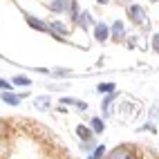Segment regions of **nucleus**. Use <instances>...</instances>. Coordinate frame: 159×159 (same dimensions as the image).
<instances>
[{"label": "nucleus", "mask_w": 159, "mask_h": 159, "mask_svg": "<svg viewBox=\"0 0 159 159\" xmlns=\"http://www.w3.org/2000/svg\"><path fill=\"white\" fill-rule=\"evenodd\" d=\"M128 18L132 20L134 25H141V27H146V25H148L146 14H143V9H141L139 5H130V7H128Z\"/></svg>", "instance_id": "2"}, {"label": "nucleus", "mask_w": 159, "mask_h": 159, "mask_svg": "<svg viewBox=\"0 0 159 159\" xmlns=\"http://www.w3.org/2000/svg\"><path fill=\"white\" fill-rule=\"evenodd\" d=\"M90 159H92V157H90Z\"/></svg>", "instance_id": "20"}, {"label": "nucleus", "mask_w": 159, "mask_h": 159, "mask_svg": "<svg viewBox=\"0 0 159 159\" xmlns=\"http://www.w3.org/2000/svg\"><path fill=\"white\" fill-rule=\"evenodd\" d=\"M0 99H2L5 103H9V105H18L20 103V94H14V92H2V94H0Z\"/></svg>", "instance_id": "8"}, {"label": "nucleus", "mask_w": 159, "mask_h": 159, "mask_svg": "<svg viewBox=\"0 0 159 159\" xmlns=\"http://www.w3.org/2000/svg\"><path fill=\"white\" fill-rule=\"evenodd\" d=\"M90 128H92V132H103V130H105V123H103V119L94 116V119L90 121Z\"/></svg>", "instance_id": "9"}, {"label": "nucleus", "mask_w": 159, "mask_h": 159, "mask_svg": "<svg viewBox=\"0 0 159 159\" xmlns=\"http://www.w3.org/2000/svg\"><path fill=\"white\" fill-rule=\"evenodd\" d=\"M94 38H97L99 43H105V40L110 38V29H108V25L99 23L97 27H94Z\"/></svg>", "instance_id": "3"}, {"label": "nucleus", "mask_w": 159, "mask_h": 159, "mask_svg": "<svg viewBox=\"0 0 159 159\" xmlns=\"http://www.w3.org/2000/svg\"><path fill=\"white\" fill-rule=\"evenodd\" d=\"M108 159H137V148L123 143V146H119V148H114V150H110Z\"/></svg>", "instance_id": "1"}, {"label": "nucleus", "mask_w": 159, "mask_h": 159, "mask_svg": "<svg viewBox=\"0 0 159 159\" xmlns=\"http://www.w3.org/2000/svg\"><path fill=\"white\" fill-rule=\"evenodd\" d=\"M79 25H81V27H88V25H92V18H90V14H88V11H83V14L79 16Z\"/></svg>", "instance_id": "13"}, {"label": "nucleus", "mask_w": 159, "mask_h": 159, "mask_svg": "<svg viewBox=\"0 0 159 159\" xmlns=\"http://www.w3.org/2000/svg\"><path fill=\"white\" fill-rule=\"evenodd\" d=\"M49 9L54 14H61V11H67L70 9V0H54V2L49 5Z\"/></svg>", "instance_id": "6"}, {"label": "nucleus", "mask_w": 159, "mask_h": 159, "mask_svg": "<svg viewBox=\"0 0 159 159\" xmlns=\"http://www.w3.org/2000/svg\"><path fill=\"white\" fill-rule=\"evenodd\" d=\"M76 134H79V139L83 141H92V128H88V125H76Z\"/></svg>", "instance_id": "7"}, {"label": "nucleus", "mask_w": 159, "mask_h": 159, "mask_svg": "<svg viewBox=\"0 0 159 159\" xmlns=\"http://www.w3.org/2000/svg\"><path fill=\"white\" fill-rule=\"evenodd\" d=\"M114 88H116L114 83H99V88H97V90H99V92H105V94H112Z\"/></svg>", "instance_id": "11"}, {"label": "nucleus", "mask_w": 159, "mask_h": 159, "mask_svg": "<svg viewBox=\"0 0 159 159\" xmlns=\"http://www.w3.org/2000/svg\"><path fill=\"white\" fill-rule=\"evenodd\" d=\"M27 18V25H31L34 29H38V31H47L49 27H47V23H43V20H38L36 16H25Z\"/></svg>", "instance_id": "5"}, {"label": "nucleus", "mask_w": 159, "mask_h": 159, "mask_svg": "<svg viewBox=\"0 0 159 159\" xmlns=\"http://www.w3.org/2000/svg\"><path fill=\"white\" fill-rule=\"evenodd\" d=\"M36 108L38 110H47L49 108V97H38L36 99Z\"/></svg>", "instance_id": "12"}, {"label": "nucleus", "mask_w": 159, "mask_h": 159, "mask_svg": "<svg viewBox=\"0 0 159 159\" xmlns=\"http://www.w3.org/2000/svg\"><path fill=\"white\" fill-rule=\"evenodd\" d=\"M0 90H9V92H11V83H9V81H5V79H0Z\"/></svg>", "instance_id": "16"}, {"label": "nucleus", "mask_w": 159, "mask_h": 159, "mask_svg": "<svg viewBox=\"0 0 159 159\" xmlns=\"http://www.w3.org/2000/svg\"><path fill=\"white\" fill-rule=\"evenodd\" d=\"M152 2H157V0H152Z\"/></svg>", "instance_id": "19"}, {"label": "nucleus", "mask_w": 159, "mask_h": 159, "mask_svg": "<svg viewBox=\"0 0 159 159\" xmlns=\"http://www.w3.org/2000/svg\"><path fill=\"white\" fill-rule=\"evenodd\" d=\"M14 85H20V88H29L31 85V79H27V76H23V74H18V76H14Z\"/></svg>", "instance_id": "10"}, {"label": "nucleus", "mask_w": 159, "mask_h": 159, "mask_svg": "<svg viewBox=\"0 0 159 159\" xmlns=\"http://www.w3.org/2000/svg\"><path fill=\"white\" fill-rule=\"evenodd\" d=\"M70 11L74 20H79V2H70Z\"/></svg>", "instance_id": "15"}, {"label": "nucleus", "mask_w": 159, "mask_h": 159, "mask_svg": "<svg viewBox=\"0 0 159 159\" xmlns=\"http://www.w3.org/2000/svg\"><path fill=\"white\" fill-rule=\"evenodd\" d=\"M152 52H157V54H159V34L152 36Z\"/></svg>", "instance_id": "17"}, {"label": "nucleus", "mask_w": 159, "mask_h": 159, "mask_svg": "<svg viewBox=\"0 0 159 159\" xmlns=\"http://www.w3.org/2000/svg\"><path fill=\"white\" fill-rule=\"evenodd\" d=\"M99 2H108V0H99Z\"/></svg>", "instance_id": "18"}, {"label": "nucleus", "mask_w": 159, "mask_h": 159, "mask_svg": "<svg viewBox=\"0 0 159 159\" xmlns=\"http://www.w3.org/2000/svg\"><path fill=\"white\" fill-rule=\"evenodd\" d=\"M103 155H105V146H99V148H94L92 159H103Z\"/></svg>", "instance_id": "14"}, {"label": "nucleus", "mask_w": 159, "mask_h": 159, "mask_svg": "<svg viewBox=\"0 0 159 159\" xmlns=\"http://www.w3.org/2000/svg\"><path fill=\"white\" fill-rule=\"evenodd\" d=\"M112 38L116 40V43L125 38V29H123V23H121V20H116V23L112 25Z\"/></svg>", "instance_id": "4"}]
</instances>
